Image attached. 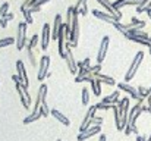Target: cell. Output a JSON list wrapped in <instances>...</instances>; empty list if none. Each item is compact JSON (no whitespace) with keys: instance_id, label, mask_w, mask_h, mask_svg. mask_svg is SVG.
Returning <instances> with one entry per match:
<instances>
[{"instance_id":"1","label":"cell","mask_w":151,"mask_h":141,"mask_svg":"<svg viewBox=\"0 0 151 141\" xmlns=\"http://www.w3.org/2000/svg\"><path fill=\"white\" fill-rule=\"evenodd\" d=\"M142 112H144V109H142V101H137V104L131 107L129 115H128V124H126V127H125V134H126V135H131V132L139 135V134H138V128H137V119L139 118V115H141Z\"/></svg>"},{"instance_id":"2","label":"cell","mask_w":151,"mask_h":141,"mask_svg":"<svg viewBox=\"0 0 151 141\" xmlns=\"http://www.w3.org/2000/svg\"><path fill=\"white\" fill-rule=\"evenodd\" d=\"M142 59H144V51H138V53L135 54L134 60L131 62V66H129V69H128V72H126V75H125V82H129V81L135 77L138 68H139L141 63H142Z\"/></svg>"},{"instance_id":"3","label":"cell","mask_w":151,"mask_h":141,"mask_svg":"<svg viewBox=\"0 0 151 141\" xmlns=\"http://www.w3.org/2000/svg\"><path fill=\"white\" fill-rule=\"evenodd\" d=\"M27 22H21L18 25V37H16V48L21 51L24 47L28 46V38H27Z\"/></svg>"},{"instance_id":"4","label":"cell","mask_w":151,"mask_h":141,"mask_svg":"<svg viewBox=\"0 0 151 141\" xmlns=\"http://www.w3.org/2000/svg\"><path fill=\"white\" fill-rule=\"evenodd\" d=\"M119 107V113H120V121H122V129H125L126 124H128V115H129V98L125 97L117 103Z\"/></svg>"},{"instance_id":"5","label":"cell","mask_w":151,"mask_h":141,"mask_svg":"<svg viewBox=\"0 0 151 141\" xmlns=\"http://www.w3.org/2000/svg\"><path fill=\"white\" fill-rule=\"evenodd\" d=\"M65 50H66V57H65V60H66V63H68V69H69V72L70 74H73V75H78V65H76V62H75V57H73V53H72V44L70 43H68V44H65Z\"/></svg>"},{"instance_id":"6","label":"cell","mask_w":151,"mask_h":141,"mask_svg":"<svg viewBox=\"0 0 151 141\" xmlns=\"http://www.w3.org/2000/svg\"><path fill=\"white\" fill-rule=\"evenodd\" d=\"M49 68H50V57L49 56H43L40 59V63H38V72H37V80L38 81H44L47 78Z\"/></svg>"},{"instance_id":"7","label":"cell","mask_w":151,"mask_h":141,"mask_svg":"<svg viewBox=\"0 0 151 141\" xmlns=\"http://www.w3.org/2000/svg\"><path fill=\"white\" fill-rule=\"evenodd\" d=\"M47 94H49V87L46 84H41L37 93V98H35V106H34V112L40 110V106L43 103H47Z\"/></svg>"},{"instance_id":"8","label":"cell","mask_w":151,"mask_h":141,"mask_svg":"<svg viewBox=\"0 0 151 141\" xmlns=\"http://www.w3.org/2000/svg\"><path fill=\"white\" fill-rule=\"evenodd\" d=\"M96 112H97V106H96V104L91 106V107L87 110V115H85V118H84V121H82V124H81V127H79V131H81V132H84V131H87L90 127H93V125H91V121H93Z\"/></svg>"},{"instance_id":"9","label":"cell","mask_w":151,"mask_h":141,"mask_svg":"<svg viewBox=\"0 0 151 141\" xmlns=\"http://www.w3.org/2000/svg\"><path fill=\"white\" fill-rule=\"evenodd\" d=\"M117 87H119V90H120V91H125V93L131 94V97H132L134 100H137V101H144V98H141V97H139L138 90H137V88H134L132 85H129L128 82H117Z\"/></svg>"},{"instance_id":"10","label":"cell","mask_w":151,"mask_h":141,"mask_svg":"<svg viewBox=\"0 0 151 141\" xmlns=\"http://www.w3.org/2000/svg\"><path fill=\"white\" fill-rule=\"evenodd\" d=\"M79 40V22H78V12L75 10V16H73V24H72V33H70V44L75 47L78 44Z\"/></svg>"},{"instance_id":"11","label":"cell","mask_w":151,"mask_h":141,"mask_svg":"<svg viewBox=\"0 0 151 141\" xmlns=\"http://www.w3.org/2000/svg\"><path fill=\"white\" fill-rule=\"evenodd\" d=\"M16 69H18V77H19V78L22 80V82H24L22 88H24V90H28V87H29V81H28L27 69H25V65H24L22 60H18V62H16Z\"/></svg>"},{"instance_id":"12","label":"cell","mask_w":151,"mask_h":141,"mask_svg":"<svg viewBox=\"0 0 151 141\" xmlns=\"http://www.w3.org/2000/svg\"><path fill=\"white\" fill-rule=\"evenodd\" d=\"M109 43H110V37H109V35L103 37V40H101V43H100V48H99V54H97V63H100V65L104 62V59H106V56H107Z\"/></svg>"},{"instance_id":"13","label":"cell","mask_w":151,"mask_h":141,"mask_svg":"<svg viewBox=\"0 0 151 141\" xmlns=\"http://www.w3.org/2000/svg\"><path fill=\"white\" fill-rule=\"evenodd\" d=\"M15 87H16V90H18L19 98H21V101H22V106H24L25 109H28L29 104H31V95L28 94V90H24V88H22V84H15Z\"/></svg>"},{"instance_id":"14","label":"cell","mask_w":151,"mask_h":141,"mask_svg":"<svg viewBox=\"0 0 151 141\" xmlns=\"http://www.w3.org/2000/svg\"><path fill=\"white\" fill-rule=\"evenodd\" d=\"M100 132H101V125H93L87 131H84V132H81L78 135V141H85L88 138H91L93 135H96V134H100Z\"/></svg>"},{"instance_id":"15","label":"cell","mask_w":151,"mask_h":141,"mask_svg":"<svg viewBox=\"0 0 151 141\" xmlns=\"http://www.w3.org/2000/svg\"><path fill=\"white\" fill-rule=\"evenodd\" d=\"M51 40V30L49 24H44L43 25V33H41V48L43 50H47L49 48V43Z\"/></svg>"},{"instance_id":"16","label":"cell","mask_w":151,"mask_h":141,"mask_svg":"<svg viewBox=\"0 0 151 141\" xmlns=\"http://www.w3.org/2000/svg\"><path fill=\"white\" fill-rule=\"evenodd\" d=\"M91 12H93V15H94L96 18H99V19H101V21H106V22H110V24H113V22H119V21H120L119 18H116V16L107 13V12H101V10H99V9H93Z\"/></svg>"},{"instance_id":"17","label":"cell","mask_w":151,"mask_h":141,"mask_svg":"<svg viewBox=\"0 0 151 141\" xmlns=\"http://www.w3.org/2000/svg\"><path fill=\"white\" fill-rule=\"evenodd\" d=\"M96 1H99L101 6L107 10V13H110V15H113V16H116V18H119V19H122V12H116L114 10V7H113V4L109 1V0H96Z\"/></svg>"},{"instance_id":"18","label":"cell","mask_w":151,"mask_h":141,"mask_svg":"<svg viewBox=\"0 0 151 141\" xmlns=\"http://www.w3.org/2000/svg\"><path fill=\"white\" fill-rule=\"evenodd\" d=\"M62 25H63V22H62V16H60V13H57V15L54 16L53 30H51V38H53V40H57V35H59V31H60Z\"/></svg>"},{"instance_id":"19","label":"cell","mask_w":151,"mask_h":141,"mask_svg":"<svg viewBox=\"0 0 151 141\" xmlns=\"http://www.w3.org/2000/svg\"><path fill=\"white\" fill-rule=\"evenodd\" d=\"M51 115H53V116H54V118H56V119H57L60 124H63L65 127H69V125H70V121H69V119H68V118H66V116H65L62 112H59L57 109H53V110H51Z\"/></svg>"},{"instance_id":"20","label":"cell","mask_w":151,"mask_h":141,"mask_svg":"<svg viewBox=\"0 0 151 141\" xmlns=\"http://www.w3.org/2000/svg\"><path fill=\"white\" fill-rule=\"evenodd\" d=\"M94 75V78H97L99 81H101V82H104V84H107V85H114L116 84V81L111 78V77H107V75H104V74H93Z\"/></svg>"},{"instance_id":"21","label":"cell","mask_w":151,"mask_h":141,"mask_svg":"<svg viewBox=\"0 0 151 141\" xmlns=\"http://www.w3.org/2000/svg\"><path fill=\"white\" fill-rule=\"evenodd\" d=\"M128 40H131V41H134V43H138V44H141V46H145L150 48L151 47V41L150 40H144V38H138V37H135V35H129V34H126L125 35Z\"/></svg>"},{"instance_id":"22","label":"cell","mask_w":151,"mask_h":141,"mask_svg":"<svg viewBox=\"0 0 151 141\" xmlns=\"http://www.w3.org/2000/svg\"><path fill=\"white\" fill-rule=\"evenodd\" d=\"M126 34H129V35H135V37H138V38H144V40H150V35H148L145 31L138 30V28H135V30H129Z\"/></svg>"},{"instance_id":"23","label":"cell","mask_w":151,"mask_h":141,"mask_svg":"<svg viewBox=\"0 0 151 141\" xmlns=\"http://www.w3.org/2000/svg\"><path fill=\"white\" fill-rule=\"evenodd\" d=\"M41 116H43V115H41V112H40V110H38V112H32L29 116H27V118L24 119V124H25V125H28V124H32V122L38 121Z\"/></svg>"},{"instance_id":"24","label":"cell","mask_w":151,"mask_h":141,"mask_svg":"<svg viewBox=\"0 0 151 141\" xmlns=\"http://www.w3.org/2000/svg\"><path fill=\"white\" fill-rule=\"evenodd\" d=\"M91 88H93V93L96 95H101V81H99L97 78H94L91 81Z\"/></svg>"},{"instance_id":"25","label":"cell","mask_w":151,"mask_h":141,"mask_svg":"<svg viewBox=\"0 0 151 141\" xmlns=\"http://www.w3.org/2000/svg\"><path fill=\"white\" fill-rule=\"evenodd\" d=\"M21 12H22V15H24V18H25V22H27V24H32V22H34V18H32V12H31L29 9L21 7Z\"/></svg>"},{"instance_id":"26","label":"cell","mask_w":151,"mask_h":141,"mask_svg":"<svg viewBox=\"0 0 151 141\" xmlns=\"http://www.w3.org/2000/svg\"><path fill=\"white\" fill-rule=\"evenodd\" d=\"M13 43H16V40H15V38H12V37H6V38H1V40H0V48H1V47L10 46V44H13Z\"/></svg>"},{"instance_id":"27","label":"cell","mask_w":151,"mask_h":141,"mask_svg":"<svg viewBox=\"0 0 151 141\" xmlns=\"http://www.w3.org/2000/svg\"><path fill=\"white\" fill-rule=\"evenodd\" d=\"M27 51H28V57H29L31 65H32L34 68H37V59H35V54H34L32 48H28V47H27Z\"/></svg>"},{"instance_id":"28","label":"cell","mask_w":151,"mask_h":141,"mask_svg":"<svg viewBox=\"0 0 151 141\" xmlns=\"http://www.w3.org/2000/svg\"><path fill=\"white\" fill-rule=\"evenodd\" d=\"M90 103V91H88V88H82V104L84 106H87Z\"/></svg>"},{"instance_id":"29","label":"cell","mask_w":151,"mask_h":141,"mask_svg":"<svg viewBox=\"0 0 151 141\" xmlns=\"http://www.w3.org/2000/svg\"><path fill=\"white\" fill-rule=\"evenodd\" d=\"M40 112H41V115H43L44 118H47L49 113H51V110L49 109V104H47V103H43V104L40 106Z\"/></svg>"},{"instance_id":"30","label":"cell","mask_w":151,"mask_h":141,"mask_svg":"<svg viewBox=\"0 0 151 141\" xmlns=\"http://www.w3.org/2000/svg\"><path fill=\"white\" fill-rule=\"evenodd\" d=\"M7 12H9V3H6V1H4V3L0 6V19H3V18H4V15H6Z\"/></svg>"},{"instance_id":"31","label":"cell","mask_w":151,"mask_h":141,"mask_svg":"<svg viewBox=\"0 0 151 141\" xmlns=\"http://www.w3.org/2000/svg\"><path fill=\"white\" fill-rule=\"evenodd\" d=\"M137 90H138V94H139L141 98H147V97H148V88H145V87L141 85V87H138Z\"/></svg>"},{"instance_id":"32","label":"cell","mask_w":151,"mask_h":141,"mask_svg":"<svg viewBox=\"0 0 151 141\" xmlns=\"http://www.w3.org/2000/svg\"><path fill=\"white\" fill-rule=\"evenodd\" d=\"M37 44H38V35L35 34V35H32V38L29 40V43H28V48H34V47H37Z\"/></svg>"},{"instance_id":"33","label":"cell","mask_w":151,"mask_h":141,"mask_svg":"<svg viewBox=\"0 0 151 141\" xmlns=\"http://www.w3.org/2000/svg\"><path fill=\"white\" fill-rule=\"evenodd\" d=\"M113 27H114V28H116L117 31H120V33H122L123 35H126V33H128V31L125 30V25H122L120 22H113Z\"/></svg>"},{"instance_id":"34","label":"cell","mask_w":151,"mask_h":141,"mask_svg":"<svg viewBox=\"0 0 151 141\" xmlns=\"http://www.w3.org/2000/svg\"><path fill=\"white\" fill-rule=\"evenodd\" d=\"M96 106H97V110H99V109H100V110H109V109H111L113 104H106V103L101 101V103H97Z\"/></svg>"},{"instance_id":"35","label":"cell","mask_w":151,"mask_h":141,"mask_svg":"<svg viewBox=\"0 0 151 141\" xmlns=\"http://www.w3.org/2000/svg\"><path fill=\"white\" fill-rule=\"evenodd\" d=\"M84 4H87V0H78V1H76V4H75L73 7H75V10L79 13V9H81Z\"/></svg>"},{"instance_id":"36","label":"cell","mask_w":151,"mask_h":141,"mask_svg":"<svg viewBox=\"0 0 151 141\" xmlns=\"http://www.w3.org/2000/svg\"><path fill=\"white\" fill-rule=\"evenodd\" d=\"M101 124H103V118L94 115V118H93V121H91V125H101Z\"/></svg>"},{"instance_id":"37","label":"cell","mask_w":151,"mask_h":141,"mask_svg":"<svg viewBox=\"0 0 151 141\" xmlns=\"http://www.w3.org/2000/svg\"><path fill=\"white\" fill-rule=\"evenodd\" d=\"M37 0H24V3H22V6L21 7H31V6H34V3H35Z\"/></svg>"},{"instance_id":"38","label":"cell","mask_w":151,"mask_h":141,"mask_svg":"<svg viewBox=\"0 0 151 141\" xmlns=\"http://www.w3.org/2000/svg\"><path fill=\"white\" fill-rule=\"evenodd\" d=\"M90 71H91V74H99V72L101 71V65L100 63H97V65L91 66V68H90Z\"/></svg>"},{"instance_id":"39","label":"cell","mask_w":151,"mask_h":141,"mask_svg":"<svg viewBox=\"0 0 151 141\" xmlns=\"http://www.w3.org/2000/svg\"><path fill=\"white\" fill-rule=\"evenodd\" d=\"M12 81L15 82V84H22L24 85V82H22V80L18 77V75H12Z\"/></svg>"},{"instance_id":"40","label":"cell","mask_w":151,"mask_h":141,"mask_svg":"<svg viewBox=\"0 0 151 141\" xmlns=\"http://www.w3.org/2000/svg\"><path fill=\"white\" fill-rule=\"evenodd\" d=\"M90 62H91V59H90V57H85L81 63H82V66H85V68H91V66H90Z\"/></svg>"},{"instance_id":"41","label":"cell","mask_w":151,"mask_h":141,"mask_svg":"<svg viewBox=\"0 0 151 141\" xmlns=\"http://www.w3.org/2000/svg\"><path fill=\"white\" fill-rule=\"evenodd\" d=\"M49 1H50V0H37V1L34 3V6H38V7H41L44 3H49ZM31 7H32V6H31Z\"/></svg>"},{"instance_id":"42","label":"cell","mask_w":151,"mask_h":141,"mask_svg":"<svg viewBox=\"0 0 151 141\" xmlns=\"http://www.w3.org/2000/svg\"><path fill=\"white\" fill-rule=\"evenodd\" d=\"M79 13H81V15H84V16H85V15H88V10H87V4H84V6H82V7L79 9Z\"/></svg>"},{"instance_id":"43","label":"cell","mask_w":151,"mask_h":141,"mask_svg":"<svg viewBox=\"0 0 151 141\" xmlns=\"http://www.w3.org/2000/svg\"><path fill=\"white\" fill-rule=\"evenodd\" d=\"M13 18H15V15L10 13V12H7V13L4 15V19H7V21H10V19H13Z\"/></svg>"},{"instance_id":"44","label":"cell","mask_w":151,"mask_h":141,"mask_svg":"<svg viewBox=\"0 0 151 141\" xmlns=\"http://www.w3.org/2000/svg\"><path fill=\"white\" fill-rule=\"evenodd\" d=\"M7 22H9V21H7V19H4V18H3V19H0V25H1V28H6V27H7Z\"/></svg>"},{"instance_id":"45","label":"cell","mask_w":151,"mask_h":141,"mask_svg":"<svg viewBox=\"0 0 151 141\" xmlns=\"http://www.w3.org/2000/svg\"><path fill=\"white\" fill-rule=\"evenodd\" d=\"M29 10H31L32 13H35V12H40V10H41V7H38V6H32Z\"/></svg>"},{"instance_id":"46","label":"cell","mask_w":151,"mask_h":141,"mask_svg":"<svg viewBox=\"0 0 151 141\" xmlns=\"http://www.w3.org/2000/svg\"><path fill=\"white\" fill-rule=\"evenodd\" d=\"M137 141H147V137H144V135H137Z\"/></svg>"},{"instance_id":"47","label":"cell","mask_w":151,"mask_h":141,"mask_svg":"<svg viewBox=\"0 0 151 141\" xmlns=\"http://www.w3.org/2000/svg\"><path fill=\"white\" fill-rule=\"evenodd\" d=\"M142 109H144V112H147V113H150L151 115V107L150 106H142Z\"/></svg>"},{"instance_id":"48","label":"cell","mask_w":151,"mask_h":141,"mask_svg":"<svg viewBox=\"0 0 151 141\" xmlns=\"http://www.w3.org/2000/svg\"><path fill=\"white\" fill-rule=\"evenodd\" d=\"M99 141H107V137H106L104 134H101V135H100V140H99Z\"/></svg>"},{"instance_id":"49","label":"cell","mask_w":151,"mask_h":141,"mask_svg":"<svg viewBox=\"0 0 151 141\" xmlns=\"http://www.w3.org/2000/svg\"><path fill=\"white\" fill-rule=\"evenodd\" d=\"M150 94H151V87L148 88V95H150Z\"/></svg>"},{"instance_id":"50","label":"cell","mask_w":151,"mask_h":141,"mask_svg":"<svg viewBox=\"0 0 151 141\" xmlns=\"http://www.w3.org/2000/svg\"><path fill=\"white\" fill-rule=\"evenodd\" d=\"M57 141H62V140H57Z\"/></svg>"}]
</instances>
